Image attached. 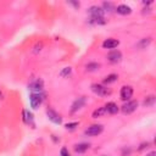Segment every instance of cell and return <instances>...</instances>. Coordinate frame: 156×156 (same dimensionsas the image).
<instances>
[{
    "label": "cell",
    "instance_id": "obj_17",
    "mask_svg": "<svg viewBox=\"0 0 156 156\" xmlns=\"http://www.w3.org/2000/svg\"><path fill=\"white\" fill-rule=\"evenodd\" d=\"M155 101H156V96L155 95H147V96H145V99L143 101V105L145 107H150V106H152L155 104Z\"/></svg>",
    "mask_w": 156,
    "mask_h": 156
},
{
    "label": "cell",
    "instance_id": "obj_28",
    "mask_svg": "<svg viewBox=\"0 0 156 156\" xmlns=\"http://www.w3.org/2000/svg\"><path fill=\"white\" fill-rule=\"evenodd\" d=\"M68 4L73 5L76 9H78V7H79V5H80V4H79V2H77V1H68Z\"/></svg>",
    "mask_w": 156,
    "mask_h": 156
},
{
    "label": "cell",
    "instance_id": "obj_12",
    "mask_svg": "<svg viewBox=\"0 0 156 156\" xmlns=\"http://www.w3.org/2000/svg\"><path fill=\"white\" fill-rule=\"evenodd\" d=\"M101 45H102L104 49H110V50H112V49H115V48H117V46L119 45V40L115 39V38H107V39H105V40L102 41Z\"/></svg>",
    "mask_w": 156,
    "mask_h": 156
},
{
    "label": "cell",
    "instance_id": "obj_6",
    "mask_svg": "<svg viewBox=\"0 0 156 156\" xmlns=\"http://www.w3.org/2000/svg\"><path fill=\"white\" fill-rule=\"evenodd\" d=\"M43 89H44V82L40 78H37L28 84V90H30V93H43Z\"/></svg>",
    "mask_w": 156,
    "mask_h": 156
},
{
    "label": "cell",
    "instance_id": "obj_32",
    "mask_svg": "<svg viewBox=\"0 0 156 156\" xmlns=\"http://www.w3.org/2000/svg\"><path fill=\"white\" fill-rule=\"evenodd\" d=\"M0 99H1V100L4 99V94H2V91H1V90H0Z\"/></svg>",
    "mask_w": 156,
    "mask_h": 156
},
{
    "label": "cell",
    "instance_id": "obj_5",
    "mask_svg": "<svg viewBox=\"0 0 156 156\" xmlns=\"http://www.w3.org/2000/svg\"><path fill=\"white\" fill-rule=\"evenodd\" d=\"M46 117H48V119L49 121H51L54 124H62V117H61V115L60 113H57L54 108H51V107H48L46 108Z\"/></svg>",
    "mask_w": 156,
    "mask_h": 156
},
{
    "label": "cell",
    "instance_id": "obj_19",
    "mask_svg": "<svg viewBox=\"0 0 156 156\" xmlns=\"http://www.w3.org/2000/svg\"><path fill=\"white\" fill-rule=\"evenodd\" d=\"M99 68H100V63L99 62H89V63L85 65V69L88 72H95Z\"/></svg>",
    "mask_w": 156,
    "mask_h": 156
},
{
    "label": "cell",
    "instance_id": "obj_8",
    "mask_svg": "<svg viewBox=\"0 0 156 156\" xmlns=\"http://www.w3.org/2000/svg\"><path fill=\"white\" fill-rule=\"evenodd\" d=\"M87 104V98L85 96H79L78 99H76L74 101H73V104L71 105V110H69V112L73 115V113H76L77 111H79L82 107H84V105Z\"/></svg>",
    "mask_w": 156,
    "mask_h": 156
},
{
    "label": "cell",
    "instance_id": "obj_24",
    "mask_svg": "<svg viewBox=\"0 0 156 156\" xmlns=\"http://www.w3.org/2000/svg\"><path fill=\"white\" fill-rule=\"evenodd\" d=\"M149 146H150V143H149V141H144V143H141V144L139 145V147H138V151H143V150L147 149Z\"/></svg>",
    "mask_w": 156,
    "mask_h": 156
},
{
    "label": "cell",
    "instance_id": "obj_1",
    "mask_svg": "<svg viewBox=\"0 0 156 156\" xmlns=\"http://www.w3.org/2000/svg\"><path fill=\"white\" fill-rule=\"evenodd\" d=\"M45 99V94L44 93H30L29 94V105L33 110H38L40 107V105L43 104Z\"/></svg>",
    "mask_w": 156,
    "mask_h": 156
},
{
    "label": "cell",
    "instance_id": "obj_14",
    "mask_svg": "<svg viewBox=\"0 0 156 156\" xmlns=\"http://www.w3.org/2000/svg\"><path fill=\"white\" fill-rule=\"evenodd\" d=\"M151 43H152V38H151V37H146V38L140 39V40L135 44V46H136L139 50H144V49L149 48V45H150Z\"/></svg>",
    "mask_w": 156,
    "mask_h": 156
},
{
    "label": "cell",
    "instance_id": "obj_13",
    "mask_svg": "<svg viewBox=\"0 0 156 156\" xmlns=\"http://www.w3.org/2000/svg\"><path fill=\"white\" fill-rule=\"evenodd\" d=\"M115 11L118 13V15H122V16H127L132 12V7L127 4H119L117 5V7H115Z\"/></svg>",
    "mask_w": 156,
    "mask_h": 156
},
{
    "label": "cell",
    "instance_id": "obj_16",
    "mask_svg": "<svg viewBox=\"0 0 156 156\" xmlns=\"http://www.w3.org/2000/svg\"><path fill=\"white\" fill-rule=\"evenodd\" d=\"M89 147H90V144H88V143H79V144H76L73 149H74V151L77 154H84L87 150H89Z\"/></svg>",
    "mask_w": 156,
    "mask_h": 156
},
{
    "label": "cell",
    "instance_id": "obj_3",
    "mask_svg": "<svg viewBox=\"0 0 156 156\" xmlns=\"http://www.w3.org/2000/svg\"><path fill=\"white\" fill-rule=\"evenodd\" d=\"M138 106H139L138 100H128V101H126V102L123 104V106L121 107V111H122L124 115H130V113H133L134 111H136Z\"/></svg>",
    "mask_w": 156,
    "mask_h": 156
},
{
    "label": "cell",
    "instance_id": "obj_4",
    "mask_svg": "<svg viewBox=\"0 0 156 156\" xmlns=\"http://www.w3.org/2000/svg\"><path fill=\"white\" fill-rule=\"evenodd\" d=\"M102 132H104V126H102V124H99V123H95V124L89 126V127L84 130V134L88 135V136H98V135H100Z\"/></svg>",
    "mask_w": 156,
    "mask_h": 156
},
{
    "label": "cell",
    "instance_id": "obj_21",
    "mask_svg": "<svg viewBox=\"0 0 156 156\" xmlns=\"http://www.w3.org/2000/svg\"><path fill=\"white\" fill-rule=\"evenodd\" d=\"M101 9L104 10V12H111L112 10H115V6H113V4L110 2V1H104Z\"/></svg>",
    "mask_w": 156,
    "mask_h": 156
},
{
    "label": "cell",
    "instance_id": "obj_9",
    "mask_svg": "<svg viewBox=\"0 0 156 156\" xmlns=\"http://www.w3.org/2000/svg\"><path fill=\"white\" fill-rule=\"evenodd\" d=\"M106 58H107V61H108L110 63H112V65L118 63V62H121V60H122V52H121L119 50H111V51L106 55Z\"/></svg>",
    "mask_w": 156,
    "mask_h": 156
},
{
    "label": "cell",
    "instance_id": "obj_2",
    "mask_svg": "<svg viewBox=\"0 0 156 156\" xmlns=\"http://www.w3.org/2000/svg\"><path fill=\"white\" fill-rule=\"evenodd\" d=\"M90 88H91L93 93L96 94V95H99V96H110L112 94V90L107 85H104V84L93 83Z\"/></svg>",
    "mask_w": 156,
    "mask_h": 156
},
{
    "label": "cell",
    "instance_id": "obj_31",
    "mask_svg": "<svg viewBox=\"0 0 156 156\" xmlns=\"http://www.w3.org/2000/svg\"><path fill=\"white\" fill-rule=\"evenodd\" d=\"M146 156H156V151H150L149 154H146Z\"/></svg>",
    "mask_w": 156,
    "mask_h": 156
},
{
    "label": "cell",
    "instance_id": "obj_26",
    "mask_svg": "<svg viewBox=\"0 0 156 156\" xmlns=\"http://www.w3.org/2000/svg\"><path fill=\"white\" fill-rule=\"evenodd\" d=\"M41 48H43V43H37V44L34 45V48H33V52H34V54L39 52V51L41 50Z\"/></svg>",
    "mask_w": 156,
    "mask_h": 156
},
{
    "label": "cell",
    "instance_id": "obj_15",
    "mask_svg": "<svg viewBox=\"0 0 156 156\" xmlns=\"http://www.w3.org/2000/svg\"><path fill=\"white\" fill-rule=\"evenodd\" d=\"M104 107H105L106 113H108V115H115V113H117V112L119 111V107L117 106V104H115V102H112V101L107 102Z\"/></svg>",
    "mask_w": 156,
    "mask_h": 156
},
{
    "label": "cell",
    "instance_id": "obj_20",
    "mask_svg": "<svg viewBox=\"0 0 156 156\" xmlns=\"http://www.w3.org/2000/svg\"><path fill=\"white\" fill-rule=\"evenodd\" d=\"M104 115H106V111H105V107H104V106H101V107H98V108H96V110H94V111H93V113H91L93 118L102 117Z\"/></svg>",
    "mask_w": 156,
    "mask_h": 156
},
{
    "label": "cell",
    "instance_id": "obj_11",
    "mask_svg": "<svg viewBox=\"0 0 156 156\" xmlns=\"http://www.w3.org/2000/svg\"><path fill=\"white\" fill-rule=\"evenodd\" d=\"M22 121H23V123L34 127V116H33V113L29 110H26L24 108L22 111Z\"/></svg>",
    "mask_w": 156,
    "mask_h": 156
},
{
    "label": "cell",
    "instance_id": "obj_29",
    "mask_svg": "<svg viewBox=\"0 0 156 156\" xmlns=\"http://www.w3.org/2000/svg\"><path fill=\"white\" fill-rule=\"evenodd\" d=\"M152 2H154L152 0L151 1H143V5L144 6H149V5H152Z\"/></svg>",
    "mask_w": 156,
    "mask_h": 156
},
{
    "label": "cell",
    "instance_id": "obj_25",
    "mask_svg": "<svg viewBox=\"0 0 156 156\" xmlns=\"http://www.w3.org/2000/svg\"><path fill=\"white\" fill-rule=\"evenodd\" d=\"M130 154H132V149H130L129 146H128V147H123V149H122V154H121L122 156H129Z\"/></svg>",
    "mask_w": 156,
    "mask_h": 156
},
{
    "label": "cell",
    "instance_id": "obj_18",
    "mask_svg": "<svg viewBox=\"0 0 156 156\" xmlns=\"http://www.w3.org/2000/svg\"><path fill=\"white\" fill-rule=\"evenodd\" d=\"M118 79V76L116 74V73H111V74H108V76H106L105 78H104V84L105 85H107V84H111V83H115L116 80Z\"/></svg>",
    "mask_w": 156,
    "mask_h": 156
},
{
    "label": "cell",
    "instance_id": "obj_10",
    "mask_svg": "<svg viewBox=\"0 0 156 156\" xmlns=\"http://www.w3.org/2000/svg\"><path fill=\"white\" fill-rule=\"evenodd\" d=\"M88 13L90 16V18H99V17H104V10L98 6V5H93L88 9Z\"/></svg>",
    "mask_w": 156,
    "mask_h": 156
},
{
    "label": "cell",
    "instance_id": "obj_22",
    "mask_svg": "<svg viewBox=\"0 0 156 156\" xmlns=\"http://www.w3.org/2000/svg\"><path fill=\"white\" fill-rule=\"evenodd\" d=\"M71 73H72V68H71V67H65V68H62V71L60 72V77H62V78H68V77L71 76Z\"/></svg>",
    "mask_w": 156,
    "mask_h": 156
},
{
    "label": "cell",
    "instance_id": "obj_7",
    "mask_svg": "<svg viewBox=\"0 0 156 156\" xmlns=\"http://www.w3.org/2000/svg\"><path fill=\"white\" fill-rule=\"evenodd\" d=\"M133 93H134L133 87H130V85H123L121 88V90H119V98L123 101H128L133 96Z\"/></svg>",
    "mask_w": 156,
    "mask_h": 156
},
{
    "label": "cell",
    "instance_id": "obj_23",
    "mask_svg": "<svg viewBox=\"0 0 156 156\" xmlns=\"http://www.w3.org/2000/svg\"><path fill=\"white\" fill-rule=\"evenodd\" d=\"M78 126H79V122H69V123H66L65 124V128L67 130H74Z\"/></svg>",
    "mask_w": 156,
    "mask_h": 156
},
{
    "label": "cell",
    "instance_id": "obj_27",
    "mask_svg": "<svg viewBox=\"0 0 156 156\" xmlns=\"http://www.w3.org/2000/svg\"><path fill=\"white\" fill-rule=\"evenodd\" d=\"M60 156H71L69 152H68V149L63 146V147L60 150Z\"/></svg>",
    "mask_w": 156,
    "mask_h": 156
},
{
    "label": "cell",
    "instance_id": "obj_30",
    "mask_svg": "<svg viewBox=\"0 0 156 156\" xmlns=\"http://www.w3.org/2000/svg\"><path fill=\"white\" fill-rule=\"evenodd\" d=\"M51 139H52L55 143H58V141H60V138H56V135H54V134L51 135Z\"/></svg>",
    "mask_w": 156,
    "mask_h": 156
}]
</instances>
